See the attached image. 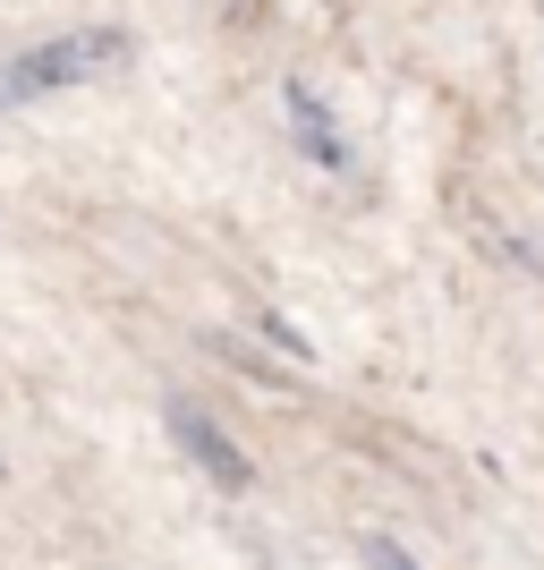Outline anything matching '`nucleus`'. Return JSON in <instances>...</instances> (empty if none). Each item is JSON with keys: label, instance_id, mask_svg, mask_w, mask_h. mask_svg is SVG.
<instances>
[{"label": "nucleus", "instance_id": "1", "mask_svg": "<svg viewBox=\"0 0 544 570\" xmlns=\"http://www.w3.org/2000/svg\"><path fill=\"white\" fill-rule=\"evenodd\" d=\"M128 51H137V35H128V26H86V35H60V43L18 51V60L0 69V111H18V102L51 95V86H86V77L128 69Z\"/></svg>", "mask_w": 544, "mask_h": 570}, {"label": "nucleus", "instance_id": "2", "mask_svg": "<svg viewBox=\"0 0 544 570\" xmlns=\"http://www.w3.org/2000/svg\"><path fill=\"white\" fill-rule=\"evenodd\" d=\"M170 434H179V452H188L196 469L214 476L221 494H247V485H256L247 452H238V443H230V434H221V426H214V417H205L196 401H170Z\"/></svg>", "mask_w": 544, "mask_h": 570}, {"label": "nucleus", "instance_id": "3", "mask_svg": "<svg viewBox=\"0 0 544 570\" xmlns=\"http://www.w3.org/2000/svg\"><path fill=\"white\" fill-rule=\"evenodd\" d=\"M281 95H289V128H298V145H307L324 170H349V154H340V137H332V119H324V102H315V86H298V77H289Z\"/></svg>", "mask_w": 544, "mask_h": 570}, {"label": "nucleus", "instance_id": "4", "mask_svg": "<svg viewBox=\"0 0 544 570\" xmlns=\"http://www.w3.org/2000/svg\"><path fill=\"white\" fill-rule=\"evenodd\" d=\"M264 341H281L289 357H315V350H307V333H298V324H289V315H273V307H264Z\"/></svg>", "mask_w": 544, "mask_h": 570}, {"label": "nucleus", "instance_id": "5", "mask_svg": "<svg viewBox=\"0 0 544 570\" xmlns=\"http://www.w3.org/2000/svg\"><path fill=\"white\" fill-rule=\"evenodd\" d=\"M366 562H375V570H417L400 546H392V537H366Z\"/></svg>", "mask_w": 544, "mask_h": 570}]
</instances>
